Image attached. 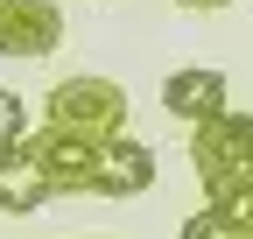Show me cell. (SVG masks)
<instances>
[{
  "label": "cell",
  "mask_w": 253,
  "mask_h": 239,
  "mask_svg": "<svg viewBox=\"0 0 253 239\" xmlns=\"http://www.w3.org/2000/svg\"><path fill=\"white\" fill-rule=\"evenodd\" d=\"M42 127H63L78 141H113V134H126V92L99 71L56 78L49 99H42Z\"/></svg>",
  "instance_id": "6da1fadb"
},
{
  "label": "cell",
  "mask_w": 253,
  "mask_h": 239,
  "mask_svg": "<svg viewBox=\"0 0 253 239\" xmlns=\"http://www.w3.org/2000/svg\"><path fill=\"white\" fill-rule=\"evenodd\" d=\"M190 162H197L204 190L253 176V120L246 113H218V120H204V127H190Z\"/></svg>",
  "instance_id": "7a4b0ae2"
},
{
  "label": "cell",
  "mask_w": 253,
  "mask_h": 239,
  "mask_svg": "<svg viewBox=\"0 0 253 239\" xmlns=\"http://www.w3.org/2000/svg\"><path fill=\"white\" fill-rule=\"evenodd\" d=\"M155 183V148L134 134H113V141H91V169H84V190L99 197H141Z\"/></svg>",
  "instance_id": "3957f363"
},
{
  "label": "cell",
  "mask_w": 253,
  "mask_h": 239,
  "mask_svg": "<svg viewBox=\"0 0 253 239\" xmlns=\"http://www.w3.org/2000/svg\"><path fill=\"white\" fill-rule=\"evenodd\" d=\"M162 106H169V120H183V127H204V120L232 113V99H225V71H211V64H183V71H169V78H162Z\"/></svg>",
  "instance_id": "277c9868"
},
{
  "label": "cell",
  "mask_w": 253,
  "mask_h": 239,
  "mask_svg": "<svg viewBox=\"0 0 253 239\" xmlns=\"http://www.w3.org/2000/svg\"><path fill=\"white\" fill-rule=\"evenodd\" d=\"M63 42V14L49 0H0V56H49Z\"/></svg>",
  "instance_id": "5b68a950"
},
{
  "label": "cell",
  "mask_w": 253,
  "mask_h": 239,
  "mask_svg": "<svg viewBox=\"0 0 253 239\" xmlns=\"http://www.w3.org/2000/svg\"><path fill=\"white\" fill-rule=\"evenodd\" d=\"M21 155L42 169V183H49V190H84V169H91V141L63 134V127H36V134H21Z\"/></svg>",
  "instance_id": "8992f818"
},
{
  "label": "cell",
  "mask_w": 253,
  "mask_h": 239,
  "mask_svg": "<svg viewBox=\"0 0 253 239\" xmlns=\"http://www.w3.org/2000/svg\"><path fill=\"white\" fill-rule=\"evenodd\" d=\"M49 197H56V190L42 183V169L21 155V141L0 148V211H7V218H28V211H36V204H49Z\"/></svg>",
  "instance_id": "52a82bcc"
},
{
  "label": "cell",
  "mask_w": 253,
  "mask_h": 239,
  "mask_svg": "<svg viewBox=\"0 0 253 239\" xmlns=\"http://www.w3.org/2000/svg\"><path fill=\"white\" fill-rule=\"evenodd\" d=\"M204 211L218 225H232V232H253V176H239V183H211L204 190Z\"/></svg>",
  "instance_id": "ba28073f"
},
{
  "label": "cell",
  "mask_w": 253,
  "mask_h": 239,
  "mask_svg": "<svg viewBox=\"0 0 253 239\" xmlns=\"http://www.w3.org/2000/svg\"><path fill=\"white\" fill-rule=\"evenodd\" d=\"M21 134H28V106L7 92V84H0V148H14Z\"/></svg>",
  "instance_id": "9c48e42d"
},
{
  "label": "cell",
  "mask_w": 253,
  "mask_h": 239,
  "mask_svg": "<svg viewBox=\"0 0 253 239\" xmlns=\"http://www.w3.org/2000/svg\"><path fill=\"white\" fill-rule=\"evenodd\" d=\"M176 239H253V232H232V225H218L211 211H197V218H183V232Z\"/></svg>",
  "instance_id": "30bf717a"
},
{
  "label": "cell",
  "mask_w": 253,
  "mask_h": 239,
  "mask_svg": "<svg viewBox=\"0 0 253 239\" xmlns=\"http://www.w3.org/2000/svg\"><path fill=\"white\" fill-rule=\"evenodd\" d=\"M176 7H190V14H211V7H225V0H176Z\"/></svg>",
  "instance_id": "8fae6325"
}]
</instances>
